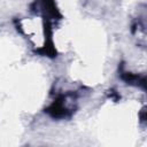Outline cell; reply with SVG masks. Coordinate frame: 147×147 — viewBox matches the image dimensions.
I'll use <instances>...</instances> for the list:
<instances>
[{
	"instance_id": "cell-1",
	"label": "cell",
	"mask_w": 147,
	"mask_h": 147,
	"mask_svg": "<svg viewBox=\"0 0 147 147\" xmlns=\"http://www.w3.org/2000/svg\"><path fill=\"white\" fill-rule=\"evenodd\" d=\"M75 98L69 95H63L61 98H59L48 109L47 113L53 116L54 118H63L67 117L71 114L72 111V106H70V103H74Z\"/></svg>"
}]
</instances>
